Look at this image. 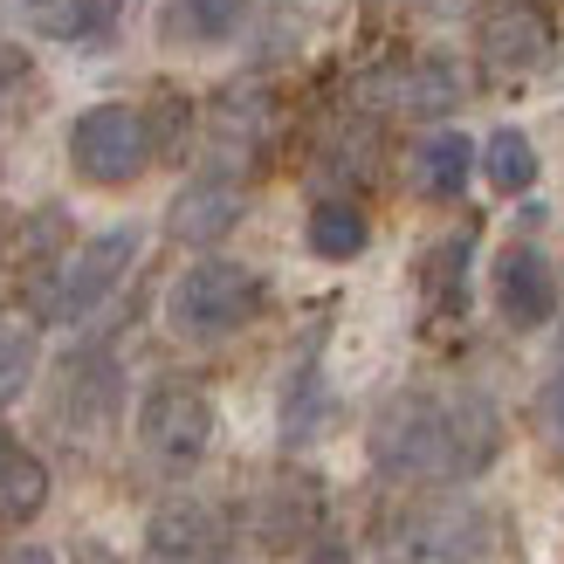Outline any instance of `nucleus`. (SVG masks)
I'll list each match as a JSON object with an SVG mask.
<instances>
[{
    "mask_svg": "<svg viewBox=\"0 0 564 564\" xmlns=\"http://www.w3.org/2000/svg\"><path fill=\"white\" fill-rule=\"evenodd\" d=\"M365 447L392 482H468L502 455V413L489 392H400L379 406Z\"/></svg>",
    "mask_w": 564,
    "mask_h": 564,
    "instance_id": "f257e3e1",
    "label": "nucleus"
},
{
    "mask_svg": "<svg viewBox=\"0 0 564 564\" xmlns=\"http://www.w3.org/2000/svg\"><path fill=\"white\" fill-rule=\"evenodd\" d=\"M262 310V275L241 269V262H193L173 290H165V324L173 337L186 345H220V337H235L248 317Z\"/></svg>",
    "mask_w": 564,
    "mask_h": 564,
    "instance_id": "f03ea898",
    "label": "nucleus"
},
{
    "mask_svg": "<svg viewBox=\"0 0 564 564\" xmlns=\"http://www.w3.org/2000/svg\"><path fill=\"white\" fill-rule=\"evenodd\" d=\"M138 447L159 475H186L200 468V455L214 447V400L186 379H159L138 400Z\"/></svg>",
    "mask_w": 564,
    "mask_h": 564,
    "instance_id": "7ed1b4c3",
    "label": "nucleus"
},
{
    "mask_svg": "<svg viewBox=\"0 0 564 564\" xmlns=\"http://www.w3.org/2000/svg\"><path fill=\"white\" fill-rule=\"evenodd\" d=\"M69 165L90 186H131L152 165V118L131 104H90L69 124Z\"/></svg>",
    "mask_w": 564,
    "mask_h": 564,
    "instance_id": "20e7f679",
    "label": "nucleus"
},
{
    "mask_svg": "<svg viewBox=\"0 0 564 564\" xmlns=\"http://www.w3.org/2000/svg\"><path fill=\"white\" fill-rule=\"evenodd\" d=\"M138 262V228H104L76 248V256L48 275V290H42V317L48 324H83L90 310L124 282V269Z\"/></svg>",
    "mask_w": 564,
    "mask_h": 564,
    "instance_id": "39448f33",
    "label": "nucleus"
},
{
    "mask_svg": "<svg viewBox=\"0 0 564 564\" xmlns=\"http://www.w3.org/2000/svg\"><path fill=\"white\" fill-rule=\"evenodd\" d=\"M489 557V517L468 502H434L386 530L379 564H482Z\"/></svg>",
    "mask_w": 564,
    "mask_h": 564,
    "instance_id": "423d86ee",
    "label": "nucleus"
},
{
    "mask_svg": "<svg viewBox=\"0 0 564 564\" xmlns=\"http://www.w3.org/2000/svg\"><path fill=\"white\" fill-rule=\"evenodd\" d=\"M118 365H110L104 351H76L63 365V379H55V427H63L69 441H97L110 434V420H118Z\"/></svg>",
    "mask_w": 564,
    "mask_h": 564,
    "instance_id": "0eeeda50",
    "label": "nucleus"
},
{
    "mask_svg": "<svg viewBox=\"0 0 564 564\" xmlns=\"http://www.w3.org/2000/svg\"><path fill=\"white\" fill-rule=\"evenodd\" d=\"M475 48H482V63L496 76H538L557 55V28H551L544 8H530V0H502V8H489Z\"/></svg>",
    "mask_w": 564,
    "mask_h": 564,
    "instance_id": "6e6552de",
    "label": "nucleus"
},
{
    "mask_svg": "<svg viewBox=\"0 0 564 564\" xmlns=\"http://www.w3.org/2000/svg\"><path fill=\"white\" fill-rule=\"evenodd\" d=\"M489 290H496L502 324H517V330H544L557 317V269H551V256L538 241H510V248H502Z\"/></svg>",
    "mask_w": 564,
    "mask_h": 564,
    "instance_id": "1a4fd4ad",
    "label": "nucleus"
},
{
    "mask_svg": "<svg viewBox=\"0 0 564 564\" xmlns=\"http://www.w3.org/2000/svg\"><path fill=\"white\" fill-rule=\"evenodd\" d=\"M235 220H241V186L220 180V173H207V180H193L180 200H173V214H165V235L186 241V248H214L220 235L235 228Z\"/></svg>",
    "mask_w": 564,
    "mask_h": 564,
    "instance_id": "9d476101",
    "label": "nucleus"
},
{
    "mask_svg": "<svg viewBox=\"0 0 564 564\" xmlns=\"http://www.w3.org/2000/svg\"><path fill=\"white\" fill-rule=\"evenodd\" d=\"M145 544L159 564H207V557H220V517L207 502H165L145 530Z\"/></svg>",
    "mask_w": 564,
    "mask_h": 564,
    "instance_id": "9b49d317",
    "label": "nucleus"
},
{
    "mask_svg": "<svg viewBox=\"0 0 564 564\" xmlns=\"http://www.w3.org/2000/svg\"><path fill=\"white\" fill-rule=\"evenodd\" d=\"M310 523H317V482L282 475L275 489H262V502H256V538L269 551H290L296 538H310Z\"/></svg>",
    "mask_w": 564,
    "mask_h": 564,
    "instance_id": "f8f14e48",
    "label": "nucleus"
},
{
    "mask_svg": "<svg viewBox=\"0 0 564 564\" xmlns=\"http://www.w3.org/2000/svg\"><path fill=\"white\" fill-rule=\"evenodd\" d=\"M21 21L48 42H90L124 14V0H14Z\"/></svg>",
    "mask_w": 564,
    "mask_h": 564,
    "instance_id": "ddd939ff",
    "label": "nucleus"
},
{
    "mask_svg": "<svg viewBox=\"0 0 564 564\" xmlns=\"http://www.w3.org/2000/svg\"><path fill=\"white\" fill-rule=\"evenodd\" d=\"M475 173V145L462 131H434V138H420V152H413V180L427 200H455V193L468 186Z\"/></svg>",
    "mask_w": 564,
    "mask_h": 564,
    "instance_id": "4468645a",
    "label": "nucleus"
},
{
    "mask_svg": "<svg viewBox=\"0 0 564 564\" xmlns=\"http://www.w3.org/2000/svg\"><path fill=\"white\" fill-rule=\"evenodd\" d=\"M48 502V468L14 434H0V523H28Z\"/></svg>",
    "mask_w": 564,
    "mask_h": 564,
    "instance_id": "2eb2a0df",
    "label": "nucleus"
},
{
    "mask_svg": "<svg viewBox=\"0 0 564 564\" xmlns=\"http://www.w3.org/2000/svg\"><path fill=\"white\" fill-rule=\"evenodd\" d=\"M392 110H413V118H434V110H455L462 104V83H455V63H441V55H427V63H413L392 76Z\"/></svg>",
    "mask_w": 564,
    "mask_h": 564,
    "instance_id": "dca6fc26",
    "label": "nucleus"
},
{
    "mask_svg": "<svg viewBox=\"0 0 564 564\" xmlns=\"http://www.w3.org/2000/svg\"><path fill=\"white\" fill-rule=\"evenodd\" d=\"M330 420V392H324V372L317 365H296L290 372V392H282V447H303L317 441Z\"/></svg>",
    "mask_w": 564,
    "mask_h": 564,
    "instance_id": "f3484780",
    "label": "nucleus"
},
{
    "mask_svg": "<svg viewBox=\"0 0 564 564\" xmlns=\"http://www.w3.org/2000/svg\"><path fill=\"white\" fill-rule=\"evenodd\" d=\"M310 256H324V262H351V256H365V214L351 207V200H317L310 207Z\"/></svg>",
    "mask_w": 564,
    "mask_h": 564,
    "instance_id": "a211bd4d",
    "label": "nucleus"
},
{
    "mask_svg": "<svg viewBox=\"0 0 564 564\" xmlns=\"http://www.w3.org/2000/svg\"><path fill=\"white\" fill-rule=\"evenodd\" d=\"M248 14V0H173L165 8V28H173L180 42H228Z\"/></svg>",
    "mask_w": 564,
    "mask_h": 564,
    "instance_id": "6ab92c4d",
    "label": "nucleus"
},
{
    "mask_svg": "<svg viewBox=\"0 0 564 564\" xmlns=\"http://www.w3.org/2000/svg\"><path fill=\"white\" fill-rule=\"evenodd\" d=\"M482 173H489L496 193H530V186H538V145H530L523 131L502 124L489 138V152H482Z\"/></svg>",
    "mask_w": 564,
    "mask_h": 564,
    "instance_id": "aec40b11",
    "label": "nucleus"
},
{
    "mask_svg": "<svg viewBox=\"0 0 564 564\" xmlns=\"http://www.w3.org/2000/svg\"><path fill=\"white\" fill-rule=\"evenodd\" d=\"M35 379V330L21 317H0V406H14Z\"/></svg>",
    "mask_w": 564,
    "mask_h": 564,
    "instance_id": "412c9836",
    "label": "nucleus"
},
{
    "mask_svg": "<svg viewBox=\"0 0 564 564\" xmlns=\"http://www.w3.org/2000/svg\"><path fill=\"white\" fill-rule=\"evenodd\" d=\"M21 90H28V55L0 42V118H8V110L21 104Z\"/></svg>",
    "mask_w": 564,
    "mask_h": 564,
    "instance_id": "4be33fe9",
    "label": "nucleus"
},
{
    "mask_svg": "<svg viewBox=\"0 0 564 564\" xmlns=\"http://www.w3.org/2000/svg\"><path fill=\"white\" fill-rule=\"evenodd\" d=\"M538 427L564 447V372H551V379H544V392H538Z\"/></svg>",
    "mask_w": 564,
    "mask_h": 564,
    "instance_id": "5701e85b",
    "label": "nucleus"
},
{
    "mask_svg": "<svg viewBox=\"0 0 564 564\" xmlns=\"http://www.w3.org/2000/svg\"><path fill=\"white\" fill-rule=\"evenodd\" d=\"M0 564H55V551H42V544H8V551H0Z\"/></svg>",
    "mask_w": 564,
    "mask_h": 564,
    "instance_id": "b1692460",
    "label": "nucleus"
},
{
    "mask_svg": "<svg viewBox=\"0 0 564 564\" xmlns=\"http://www.w3.org/2000/svg\"><path fill=\"white\" fill-rule=\"evenodd\" d=\"M303 564H351V551H345V544H317V551H310Z\"/></svg>",
    "mask_w": 564,
    "mask_h": 564,
    "instance_id": "393cba45",
    "label": "nucleus"
},
{
    "mask_svg": "<svg viewBox=\"0 0 564 564\" xmlns=\"http://www.w3.org/2000/svg\"><path fill=\"white\" fill-rule=\"evenodd\" d=\"M207 564H228V557H207Z\"/></svg>",
    "mask_w": 564,
    "mask_h": 564,
    "instance_id": "a878e982",
    "label": "nucleus"
}]
</instances>
